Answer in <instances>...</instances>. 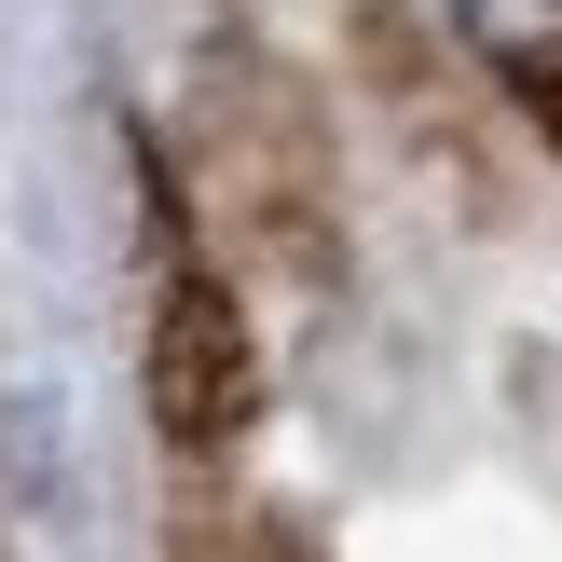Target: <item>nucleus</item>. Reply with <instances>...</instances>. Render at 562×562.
Here are the masks:
<instances>
[{
	"label": "nucleus",
	"instance_id": "nucleus-1",
	"mask_svg": "<svg viewBox=\"0 0 562 562\" xmlns=\"http://www.w3.org/2000/svg\"><path fill=\"white\" fill-rule=\"evenodd\" d=\"M137 384H151V426L165 453H234L261 426V329H247L234 274L206 247H165L151 261V316H137Z\"/></svg>",
	"mask_w": 562,
	"mask_h": 562
},
{
	"label": "nucleus",
	"instance_id": "nucleus-2",
	"mask_svg": "<svg viewBox=\"0 0 562 562\" xmlns=\"http://www.w3.org/2000/svg\"><path fill=\"white\" fill-rule=\"evenodd\" d=\"M439 14H453V42L562 137V0H439Z\"/></svg>",
	"mask_w": 562,
	"mask_h": 562
}]
</instances>
